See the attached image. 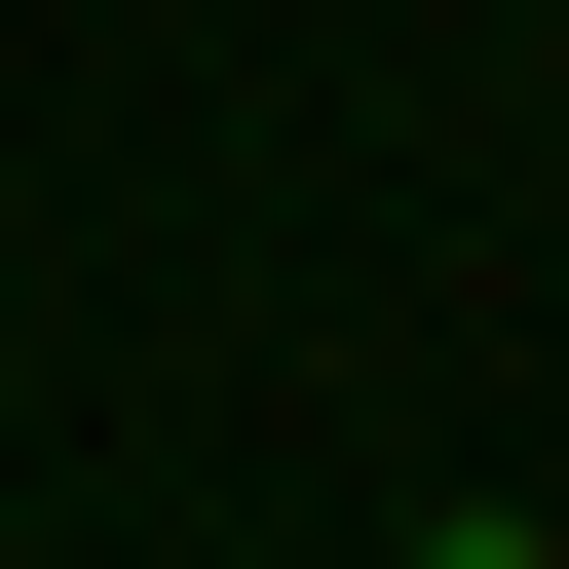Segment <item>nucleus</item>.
Segmentation results:
<instances>
[{
    "label": "nucleus",
    "mask_w": 569,
    "mask_h": 569,
    "mask_svg": "<svg viewBox=\"0 0 569 569\" xmlns=\"http://www.w3.org/2000/svg\"><path fill=\"white\" fill-rule=\"evenodd\" d=\"M380 569H569V531H531V493H456V531H380Z\"/></svg>",
    "instance_id": "nucleus-1"
}]
</instances>
